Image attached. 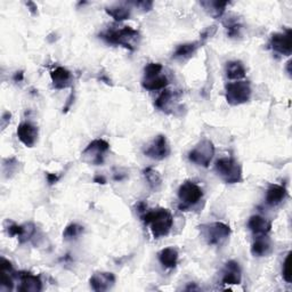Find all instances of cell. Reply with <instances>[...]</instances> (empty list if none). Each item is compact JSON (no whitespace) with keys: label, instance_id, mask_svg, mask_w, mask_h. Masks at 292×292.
<instances>
[{"label":"cell","instance_id":"cell-3","mask_svg":"<svg viewBox=\"0 0 292 292\" xmlns=\"http://www.w3.org/2000/svg\"><path fill=\"white\" fill-rule=\"evenodd\" d=\"M217 173L227 184H235L242 180V170L240 164L232 158L219 159L214 166Z\"/></svg>","mask_w":292,"mask_h":292},{"label":"cell","instance_id":"cell-15","mask_svg":"<svg viewBox=\"0 0 292 292\" xmlns=\"http://www.w3.org/2000/svg\"><path fill=\"white\" fill-rule=\"evenodd\" d=\"M53 85L56 89H64L71 85L72 75L65 67L58 66L50 73Z\"/></svg>","mask_w":292,"mask_h":292},{"label":"cell","instance_id":"cell-2","mask_svg":"<svg viewBox=\"0 0 292 292\" xmlns=\"http://www.w3.org/2000/svg\"><path fill=\"white\" fill-rule=\"evenodd\" d=\"M100 38L112 45H120L127 49L134 50L135 45L139 39V32L130 26H125L119 30H107L100 34Z\"/></svg>","mask_w":292,"mask_h":292},{"label":"cell","instance_id":"cell-27","mask_svg":"<svg viewBox=\"0 0 292 292\" xmlns=\"http://www.w3.org/2000/svg\"><path fill=\"white\" fill-rule=\"evenodd\" d=\"M171 99H172L171 91L170 90H164V91H162V94L157 98V100H155V103H154L155 107H158L160 110H162V111H164V110L168 107V105L170 104Z\"/></svg>","mask_w":292,"mask_h":292},{"label":"cell","instance_id":"cell-8","mask_svg":"<svg viewBox=\"0 0 292 292\" xmlns=\"http://www.w3.org/2000/svg\"><path fill=\"white\" fill-rule=\"evenodd\" d=\"M214 155V146L212 141L208 139L201 140L200 143L189 153V159L198 166L208 167Z\"/></svg>","mask_w":292,"mask_h":292},{"label":"cell","instance_id":"cell-23","mask_svg":"<svg viewBox=\"0 0 292 292\" xmlns=\"http://www.w3.org/2000/svg\"><path fill=\"white\" fill-rule=\"evenodd\" d=\"M144 177L146 178V180H148L149 185L151 187V190L153 191H158L160 187L162 185V178L160 176V173L153 169L152 167H149L144 169Z\"/></svg>","mask_w":292,"mask_h":292},{"label":"cell","instance_id":"cell-41","mask_svg":"<svg viewBox=\"0 0 292 292\" xmlns=\"http://www.w3.org/2000/svg\"><path fill=\"white\" fill-rule=\"evenodd\" d=\"M291 63H292V61H289V62H287V67H286L287 73H289L290 76H291Z\"/></svg>","mask_w":292,"mask_h":292},{"label":"cell","instance_id":"cell-36","mask_svg":"<svg viewBox=\"0 0 292 292\" xmlns=\"http://www.w3.org/2000/svg\"><path fill=\"white\" fill-rule=\"evenodd\" d=\"M14 81L15 82H21V81H23V79H24V73H23V71H18V72H16L15 75H14Z\"/></svg>","mask_w":292,"mask_h":292},{"label":"cell","instance_id":"cell-24","mask_svg":"<svg viewBox=\"0 0 292 292\" xmlns=\"http://www.w3.org/2000/svg\"><path fill=\"white\" fill-rule=\"evenodd\" d=\"M105 12H106L110 16L113 17L114 20L118 22L128 20V18L130 17V9L125 6L106 7L105 8Z\"/></svg>","mask_w":292,"mask_h":292},{"label":"cell","instance_id":"cell-12","mask_svg":"<svg viewBox=\"0 0 292 292\" xmlns=\"http://www.w3.org/2000/svg\"><path fill=\"white\" fill-rule=\"evenodd\" d=\"M17 136L23 144L27 148H32L38 138V129L29 122H23L17 128Z\"/></svg>","mask_w":292,"mask_h":292},{"label":"cell","instance_id":"cell-9","mask_svg":"<svg viewBox=\"0 0 292 292\" xmlns=\"http://www.w3.org/2000/svg\"><path fill=\"white\" fill-rule=\"evenodd\" d=\"M145 155L154 160H163L170 154V148L167 141L166 136L159 135L152 143L149 145V148L145 150Z\"/></svg>","mask_w":292,"mask_h":292},{"label":"cell","instance_id":"cell-40","mask_svg":"<svg viewBox=\"0 0 292 292\" xmlns=\"http://www.w3.org/2000/svg\"><path fill=\"white\" fill-rule=\"evenodd\" d=\"M146 204L144 203V202H139L138 204H137V210H138V211L140 212V213H143V212H145L146 211Z\"/></svg>","mask_w":292,"mask_h":292},{"label":"cell","instance_id":"cell-30","mask_svg":"<svg viewBox=\"0 0 292 292\" xmlns=\"http://www.w3.org/2000/svg\"><path fill=\"white\" fill-rule=\"evenodd\" d=\"M282 275L284 281L287 283H291L292 281V273H291V252L287 253L286 258L284 260V264H283V271Z\"/></svg>","mask_w":292,"mask_h":292},{"label":"cell","instance_id":"cell-32","mask_svg":"<svg viewBox=\"0 0 292 292\" xmlns=\"http://www.w3.org/2000/svg\"><path fill=\"white\" fill-rule=\"evenodd\" d=\"M216 31H217V26L216 25H212V26H209L205 29L202 33H201V43H204L205 40L209 39V38H211V36L216 33Z\"/></svg>","mask_w":292,"mask_h":292},{"label":"cell","instance_id":"cell-38","mask_svg":"<svg viewBox=\"0 0 292 292\" xmlns=\"http://www.w3.org/2000/svg\"><path fill=\"white\" fill-rule=\"evenodd\" d=\"M26 6L29 7V11H30L32 14H33V15H34V14H36V9H38V7H36V5H35L34 3L27 2V3H26Z\"/></svg>","mask_w":292,"mask_h":292},{"label":"cell","instance_id":"cell-11","mask_svg":"<svg viewBox=\"0 0 292 292\" xmlns=\"http://www.w3.org/2000/svg\"><path fill=\"white\" fill-rule=\"evenodd\" d=\"M89 283L91 287H93V290L95 291H106L114 285V283H116V276H114L112 273L107 272L95 273L94 275L90 277Z\"/></svg>","mask_w":292,"mask_h":292},{"label":"cell","instance_id":"cell-39","mask_svg":"<svg viewBox=\"0 0 292 292\" xmlns=\"http://www.w3.org/2000/svg\"><path fill=\"white\" fill-rule=\"evenodd\" d=\"M9 120H11V113L9 112H6L3 116V127L6 126V122H8Z\"/></svg>","mask_w":292,"mask_h":292},{"label":"cell","instance_id":"cell-19","mask_svg":"<svg viewBox=\"0 0 292 292\" xmlns=\"http://www.w3.org/2000/svg\"><path fill=\"white\" fill-rule=\"evenodd\" d=\"M158 257L163 267L175 268L178 262V251L175 248H164L160 251Z\"/></svg>","mask_w":292,"mask_h":292},{"label":"cell","instance_id":"cell-34","mask_svg":"<svg viewBox=\"0 0 292 292\" xmlns=\"http://www.w3.org/2000/svg\"><path fill=\"white\" fill-rule=\"evenodd\" d=\"M135 5H136V6L140 7L145 12L151 11V9H152V7H153V3L152 2H139V3H135Z\"/></svg>","mask_w":292,"mask_h":292},{"label":"cell","instance_id":"cell-26","mask_svg":"<svg viewBox=\"0 0 292 292\" xmlns=\"http://www.w3.org/2000/svg\"><path fill=\"white\" fill-rule=\"evenodd\" d=\"M82 232H84V227L78 225V224H70V225L65 228V231H64L63 237L64 240L67 241L76 239V237L79 236Z\"/></svg>","mask_w":292,"mask_h":292},{"label":"cell","instance_id":"cell-25","mask_svg":"<svg viewBox=\"0 0 292 292\" xmlns=\"http://www.w3.org/2000/svg\"><path fill=\"white\" fill-rule=\"evenodd\" d=\"M202 6L205 7V9L211 14L214 17H221L224 12H225V8L228 5V2H203L201 3Z\"/></svg>","mask_w":292,"mask_h":292},{"label":"cell","instance_id":"cell-1","mask_svg":"<svg viewBox=\"0 0 292 292\" xmlns=\"http://www.w3.org/2000/svg\"><path fill=\"white\" fill-rule=\"evenodd\" d=\"M141 221L146 225H150L151 232H152L155 239L166 236L169 234L172 227V217L167 209H154L141 214Z\"/></svg>","mask_w":292,"mask_h":292},{"label":"cell","instance_id":"cell-13","mask_svg":"<svg viewBox=\"0 0 292 292\" xmlns=\"http://www.w3.org/2000/svg\"><path fill=\"white\" fill-rule=\"evenodd\" d=\"M21 285L18 291L21 292H39L43 289V283H41L39 276H35L31 273L23 272L20 274Z\"/></svg>","mask_w":292,"mask_h":292},{"label":"cell","instance_id":"cell-18","mask_svg":"<svg viewBox=\"0 0 292 292\" xmlns=\"http://www.w3.org/2000/svg\"><path fill=\"white\" fill-rule=\"evenodd\" d=\"M271 240H269L266 235L257 236V239H256V241L252 243V246H251V253H252L254 257H265V256L271 253Z\"/></svg>","mask_w":292,"mask_h":292},{"label":"cell","instance_id":"cell-31","mask_svg":"<svg viewBox=\"0 0 292 292\" xmlns=\"http://www.w3.org/2000/svg\"><path fill=\"white\" fill-rule=\"evenodd\" d=\"M227 27V33L231 38H236L237 35H240L241 25L236 21H230L228 23H225Z\"/></svg>","mask_w":292,"mask_h":292},{"label":"cell","instance_id":"cell-10","mask_svg":"<svg viewBox=\"0 0 292 292\" xmlns=\"http://www.w3.org/2000/svg\"><path fill=\"white\" fill-rule=\"evenodd\" d=\"M271 46L276 53L290 56L292 53L291 30H286L285 33H274L271 38Z\"/></svg>","mask_w":292,"mask_h":292},{"label":"cell","instance_id":"cell-6","mask_svg":"<svg viewBox=\"0 0 292 292\" xmlns=\"http://www.w3.org/2000/svg\"><path fill=\"white\" fill-rule=\"evenodd\" d=\"M203 192L200 187L194 184L193 181L187 180L182 182L180 185L179 190H178V198H179V209L186 210L191 208L192 205H194L202 199Z\"/></svg>","mask_w":292,"mask_h":292},{"label":"cell","instance_id":"cell-33","mask_svg":"<svg viewBox=\"0 0 292 292\" xmlns=\"http://www.w3.org/2000/svg\"><path fill=\"white\" fill-rule=\"evenodd\" d=\"M23 230L22 225H16V224H12L11 226L8 227V233L11 236H20Z\"/></svg>","mask_w":292,"mask_h":292},{"label":"cell","instance_id":"cell-4","mask_svg":"<svg viewBox=\"0 0 292 292\" xmlns=\"http://www.w3.org/2000/svg\"><path fill=\"white\" fill-rule=\"evenodd\" d=\"M201 234L211 245H221L231 235V228L224 223H211L200 226Z\"/></svg>","mask_w":292,"mask_h":292},{"label":"cell","instance_id":"cell-37","mask_svg":"<svg viewBox=\"0 0 292 292\" xmlns=\"http://www.w3.org/2000/svg\"><path fill=\"white\" fill-rule=\"evenodd\" d=\"M94 181L95 182H97V184H106V179H105V177L104 176H100V175H96L94 177Z\"/></svg>","mask_w":292,"mask_h":292},{"label":"cell","instance_id":"cell-20","mask_svg":"<svg viewBox=\"0 0 292 292\" xmlns=\"http://www.w3.org/2000/svg\"><path fill=\"white\" fill-rule=\"evenodd\" d=\"M200 45H202L201 41H195V43L179 45L176 48L175 53H173V58H177V59L190 58L192 55L196 52V49L200 47Z\"/></svg>","mask_w":292,"mask_h":292},{"label":"cell","instance_id":"cell-5","mask_svg":"<svg viewBox=\"0 0 292 292\" xmlns=\"http://www.w3.org/2000/svg\"><path fill=\"white\" fill-rule=\"evenodd\" d=\"M251 97V87L248 81H235L226 85L227 103L236 106L248 102Z\"/></svg>","mask_w":292,"mask_h":292},{"label":"cell","instance_id":"cell-21","mask_svg":"<svg viewBox=\"0 0 292 292\" xmlns=\"http://www.w3.org/2000/svg\"><path fill=\"white\" fill-rule=\"evenodd\" d=\"M225 71L227 78L231 80H239L245 77L244 65L240 61L228 62Z\"/></svg>","mask_w":292,"mask_h":292},{"label":"cell","instance_id":"cell-29","mask_svg":"<svg viewBox=\"0 0 292 292\" xmlns=\"http://www.w3.org/2000/svg\"><path fill=\"white\" fill-rule=\"evenodd\" d=\"M23 226V230H22V233H21V235L17 237L18 240H20L21 243H24V242L26 241H29L32 235L34 234V232H35V226L33 225V224H25V225H22Z\"/></svg>","mask_w":292,"mask_h":292},{"label":"cell","instance_id":"cell-14","mask_svg":"<svg viewBox=\"0 0 292 292\" xmlns=\"http://www.w3.org/2000/svg\"><path fill=\"white\" fill-rule=\"evenodd\" d=\"M222 282L224 284L228 285L240 284L241 283V269L239 264L234 262V260H231V262L226 263Z\"/></svg>","mask_w":292,"mask_h":292},{"label":"cell","instance_id":"cell-16","mask_svg":"<svg viewBox=\"0 0 292 292\" xmlns=\"http://www.w3.org/2000/svg\"><path fill=\"white\" fill-rule=\"evenodd\" d=\"M248 227L256 236H262L269 233L272 228V224L262 216H252L249 219Z\"/></svg>","mask_w":292,"mask_h":292},{"label":"cell","instance_id":"cell-28","mask_svg":"<svg viewBox=\"0 0 292 292\" xmlns=\"http://www.w3.org/2000/svg\"><path fill=\"white\" fill-rule=\"evenodd\" d=\"M162 65L159 63H149L144 68V78H153L161 75Z\"/></svg>","mask_w":292,"mask_h":292},{"label":"cell","instance_id":"cell-22","mask_svg":"<svg viewBox=\"0 0 292 292\" xmlns=\"http://www.w3.org/2000/svg\"><path fill=\"white\" fill-rule=\"evenodd\" d=\"M167 77L162 75H159L153 78H144L143 81H141V86H143L146 90H160L163 89L164 87H167Z\"/></svg>","mask_w":292,"mask_h":292},{"label":"cell","instance_id":"cell-7","mask_svg":"<svg viewBox=\"0 0 292 292\" xmlns=\"http://www.w3.org/2000/svg\"><path fill=\"white\" fill-rule=\"evenodd\" d=\"M110 150V145L104 139H95L87 146L81 154V160L86 163L99 166L104 162V154Z\"/></svg>","mask_w":292,"mask_h":292},{"label":"cell","instance_id":"cell-17","mask_svg":"<svg viewBox=\"0 0 292 292\" xmlns=\"http://www.w3.org/2000/svg\"><path fill=\"white\" fill-rule=\"evenodd\" d=\"M286 190L285 187H283L281 185L272 184L269 185L267 193H266V203L268 205H272V207H275L282 203L284 199L286 198Z\"/></svg>","mask_w":292,"mask_h":292},{"label":"cell","instance_id":"cell-35","mask_svg":"<svg viewBox=\"0 0 292 292\" xmlns=\"http://www.w3.org/2000/svg\"><path fill=\"white\" fill-rule=\"evenodd\" d=\"M46 177H47V181H48L49 185L56 184V182H57L58 179H59V177H58V175H56V173L47 172V173H46Z\"/></svg>","mask_w":292,"mask_h":292}]
</instances>
